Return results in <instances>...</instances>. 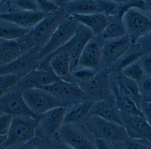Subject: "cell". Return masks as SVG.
<instances>
[{
  "label": "cell",
  "instance_id": "23",
  "mask_svg": "<svg viewBox=\"0 0 151 149\" xmlns=\"http://www.w3.org/2000/svg\"><path fill=\"white\" fill-rule=\"evenodd\" d=\"M95 101L86 100L66 107L63 124L83 123L90 116Z\"/></svg>",
  "mask_w": 151,
  "mask_h": 149
},
{
  "label": "cell",
  "instance_id": "41",
  "mask_svg": "<svg viewBox=\"0 0 151 149\" xmlns=\"http://www.w3.org/2000/svg\"><path fill=\"white\" fill-rule=\"evenodd\" d=\"M56 142L54 143L53 148L50 149H73L66 144L61 142L58 137L55 139Z\"/></svg>",
  "mask_w": 151,
  "mask_h": 149
},
{
  "label": "cell",
  "instance_id": "38",
  "mask_svg": "<svg viewBox=\"0 0 151 149\" xmlns=\"http://www.w3.org/2000/svg\"><path fill=\"white\" fill-rule=\"evenodd\" d=\"M140 110L145 119L151 127V102L141 100Z\"/></svg>",
  "mask_w": 151,
  "mask_h": 149
},
{
  "label": "cell",
  "instance_id": "42",
  "mask_svg": "<svg viewBox=\"0 0 151 149\" xmlns=\"http://www.w3.org/2000/svg\"><path fill=\"white\" fill-rule=\"evenodd\" d=\"M96 144L97 149H112L110 144L100 139H96Z\"/></svg>",
  "mask_w": 151,
  "mask_h": 149
},
{
  "label": "cell",
  "instance_id": "6",
  "mask_svg": "<svg viewBox=\"0 0 151 149\" xmlns=\"http://www.w3.org/2000/svg\"><path fill=\"white\" fill-rule=\"evenodd\" d=\"M110 73L107 69L99 71L91 79L78 85L88 100L95 101L114 96L110 85Z\"/></svg>",
  "mask_w": 151,
  "mask_h": 149
},
{
  "label": "cell",
  "instance_id": "32",
  "mask_svg": "<svg viewBox=\"0 0 151 149\" xmlns=\"http://www.w3.org/2000/svg\"><path fill=\"white\" fill-rule=\"evenodd\" d=\"M9 11H40L37 1H6Z\"/></svg>",
  "mask_w": 151,
  "mask_h": 149
},
{
  "label": "cell",
  "instance_id": "9",
  "mask_svg": "<svg viewBox=\"0 0 151 149\" xmlns=\"http://www.w3.org/2000/svg\"><path fill=\"white\" fill-rule=\"evenodd\" d=\"M41 48L36 45L11 63L0 68V75L10 74L20 78L38 69V55Z\"/></svg>",
  "mask_w": 151,
  "mask_h": 149
},
{
  "label": "cell",
  "instance_id": "27",
  "mask_svg": "<svg viewBox=\"0 0 151 149\" xmlns=\"http://www.w3.org/2000/svg\"><path fill=\"white\" fill-rule=\"evenodd\" d=\"M110 85L114 95L116 106L121 112L127 115L143 116L141 110L134 101L120 94L111 81Z\"/></svg>",
  "mask_w": 151,
  "mask_h": 149
},
{
  "label": "cell",
  "instance_id": "46",
  "mask_svg": "<svg viewBox=\"0 0 151 149\" xmlns=\"http://www.w3.org/2000/svg\"><path fill=\"white\" fill-rule=\"evenodd\" d=\"M112 147V146H111ZM112 149H120L119 148H117V147H115V146H114V147H112Z\"/></svg>",
  "mask_w": 151,
  "mask_h": 149
},
{
  "label": "cell",
  "instance_id": "39",
  "mask_svg": "<svg viewBox=\"0 0 151 149\" xmlns=\"http://www.w3.org/2000/svg\"><path fill=\"white\" fill-rule=\"evenodd\" d=\"M141 66L143 71L151 77V56L143 58L141 60Z\"/></svg>",
  "mask_w": 151,
  "mask_h": 149
},
{
  "label": "cell",
  "instance_id": "29",
  "mask_svg": "<svg viewBox=\"0 0 151 149\" xmlns=\"http://www.w3.org/2000/svg\"><path fill=\"white\" fill-rule=\"evenodd\" d=\"M129 49L121 57L107 68L110 74H120L124 68L136 63L144 54L143 51L141 50L133 51Z\"/></svg>",
  "mask_w": 151,
  "mask_h": 149
},
{
  "label": "cell",
  "instance_id": "45",
  "mask_svg": "<svg viewBox=\"0 0 151 149\" xmlns=\"http://www.w3.org/2000/svg\"><path fill=\"white\" fill-rule=\"evenodd\" d=\"M145 3L147 7V10L151 12V1H145Z\"/></svg>",
  "mask_w": 151,
  "mask_h": 149
},
{
  "label": "cell",
  "instance_id": "13",
  "mask_svg": "<svg viewBox=\"0 0 151 149\" xmlns=\"http://www.w3.org/2000/svg\"><path fill=\"white\" fill-rule=\"evenodd\" d=\"M132 45L128 35L112 40H104L101 48V70L107 69L121 57Z\"/></svg>",
  "mask_w": 151,
  "mask_h": 149
},
{
  "label": "cell",
  "instance_id": "36",
  "mask_svg": "<svg viewBox=\"0 0 151 149\" xmlns=\"http://www.w3.org/2000/svg\"><path fill=\"white\" fill-rule=\"evenodd\" d=\"M40 10L47 15L56 13L61 9L54 1H37Z\"/></svg>",
  "mask_w": 151,
  "mask_h": 149
},
{
  "label": "cell",
  "instance_id": "47",
  "mask_svg": "<svg viewBox=\"0 0 151 149\" xmlns=\"http://www.w3.org/2000/svg\"><path fill=\"white\" fill-rule=\"evenodd\" d=\"M3 112H0V115H1L2 114H3Z\"/></svg>",
  "mask_w": 151,
  "mask_h": 149
},
{
  "label": "cell",
  "instance_id": "28",
  "mask_svg": "<svg viewBox=\"0 0 151 149\" xmlns=\"http://www.w3.org/2000/svg\"><path fill=\"white\" fill-rule=\"evenodd\" d=\"M31 30L25 29L0 19V40H15L23 38Z\"/></svg>",
  "mask_w": 151,
  "mask_h": 149
},
{
  "label": "cell",
  "instance_id": "15",
  "mask_svg": "<svg viewBox=\"0 0 151 149\" xmlns=\"http://www.w3.org/2000/svg\"><path fill=\"white\" fill-rule=\"evenodd\" d=\"M22 93L15 87L1 97L0 112L12 116H29L39 119L40 117L33 114L27 106Z\"/></svg>",
  "mask_w": 151,
  "mask_h": 149
},
{
  "label": "cell",
  "instance_id": "34",
  "mask_svg": "<svg viewBox=\"0 0 151 149\" xmlns=\"http://www.w3.org/2000/svg\"><path fill=\"white\" fill-rule=\"evenodd\" d=\"M143 73L141 66L134 63L124 68L120 74L126 78L138 82L142 78Z\"/></svg>",
  "mask_w": 151,
  "mask_h": 149
},
{
  "label": "cell",
  "instance_id": "24",
  "mask_svg": "<svg viewBox=\"0 0 151 149\" xmlns=\"http://www.w3.org/2000/svg\"><path fill=\"white\" fill-rule=\"evenodd\" d=\"M70 17L73 18L78 23L89 28L94 36H101L108 22L107 16L101 12L88 15H73Z\"/></svg>",
  "mask_w": 151,
  "mask_h": 149
},
{
  "label": "cell",
  "instance_id": "30",
  "mask_svg": "<svg viewBox=\"0 0 151 149\" xmlns=\"http://www.w3.org/2000/svg\"><path fill=\"white\" fill-rule=\"evenodd\" d=\"M98 72L89 68L76 67L70 73L68 82L78 86L91 79Z\"/></svg>",
  "mask_w": 151,
  "mask_h": 149
},
{
  "label": "cell",
  "instance_id": "16",
  "mask_svg": "<svg viewBox=\"0 0 151 149\" xmlns=\"http://www.w3.org/2000/svg\"><path fill=\"white\" fill-rule=\"evenodd\" d=\"M104 41L101 36H93L83 48L77 67L89 68L97 71L102 70L101 52Z\"/></svg>",
  "mask_w": 151,
  "mask_h": 149
},
{
  "label": "cell",
  "instance_id": "43",
  "mask_svg": "<svg viewBox=\"0 0 151 149\" xmlns=\"http://www.w3.org/2000/svg\"><path fill=\"white\" fill-rule=\"evenodd\" d=\"M7 140V135H0V147L3 146Z\"/></svg>",
  "mask_w": 151,
  "mask_h": 149
},
{
  "label": "cell",
  "instance_id": "31",
  "mask_svg": "<svg viewBox=\"0 0 151 149\" xmlns=\"http://www.w3.org/2000/svg\"><path fill=\"white\" fill-rule=\"evenodd\" d=\"M96 1L100 12L101 13H103L107 17L119 16L121 8L120 1Z\"/></svg>",
  "mask_w": 151,
  "mask_h": 149
},
{
  "label": "cell",
  "instance_id": "2",
  "mask_svg": "<svg viewBox=\"0 0 151 149\" xmlns=\"http://www.w3.org/2000/svg\"><path fill=\"white\" fill-rule=\"evenodd\" d=\"M39 119L26 116H13L4 148L24 145L35 136Z\"/></svg>",
  "mask_w": 151,
  "mask_h": 149
},
{
  "label": "cell",
  "instance_id": "17",
  "mask_svg": "<svg viewBox=\"0 0 151 149\" xmlns=\"http://www.w3.org/2000/svg\"><path fill=\"white\" fill-rule=\"evenodd\" d=\"M59 79L52 71L37 69L20 78L15 87L22 91L29 89L42 88Z\"/></svg>",
  "mask_w": 151,
  "mask_h": 149
},
{
  "label": "cell",
  "instance_id": "10",
  "mask_svg": "<svg viewBox=\"0 0 151 149\" xmlns=\"http://www.w3.org/2000/svg\"><path fill=\"white\" fill-rule=\"evenodd\" d=\"M68 17L62 10L46 16L27 34L35 45L42 48L58 26Z\"/></svg>",
  "mask_w": 151,
  "mask_h": 149
},
{
  "label": "cell",
  "instance_id": "7",
  "mask_svg": "<svg viewBox=\"0 0 151 149\" xmlns=\"http://www.w3.org/2000/svg\"><path fill=\"white\" fill-rule=\"evenodd\" d=\"M66 107L53 109L40 116L35 136L46 141L58 138V132L63 124Z\"/></svg>",
  "mask_w": 151,
  "mask_h": 149
},
{
  "label": "cell",
  "instance_id": "5",
  "mask_svg": "<svg viewBox=\"0 0 151 149\" xmlns=\"http://www.w3.org/2000/svg\"><path fill=\"white\" fill-rule=\"evenodd\" d=\"M22 93L29 109L39 117L55 108L65 107L57 98L42 89H29L23 90Z\"/></svg>",
  "mask_w": 151,
  "mask_h": 149
},
{
  "label": "cell",
  "instance_id": "3",
  "mask_svg": "<svg viewBox=\"0 0 151 149\" xmlns=\"http://www.w3.org/2000/svg\"><path fill=\"white\" fill-rule=\"evenodd\" d=\"M58 137L73 149H97L96 139L83 123L63 124Z\"/></svg>",
  "mask_w": 151,
  "mask_h": 149
},
{
  "label": "cell",
  "instance_id": "26",
  "mask_svg": "<svg viewBox=\"0 0 151 149\" xmlns=\"http://www.w3.org/2000/svg\"><path fill=\"white\" fill-rule=\"evenodd\" d=\"M107 18V25L101 35L104 40L118 39L127 35V31L122 21V17L116 16Z\"/></svg>",
  "mask_w": 151,
  "mask_h": 149
},
{
  "label": "cell",
  "instance_id": "18",
  "mask_svg": "<svg viewBox=\"0 0 151 149\" xmlns=\"http://www.w3.org/2000/svg\"><path fill=\"white\" fill-rule=\"evenodd\" d=\"M47 15L40 11H11L0 13V19L11 22L22 28L32 30Z\"/></svg>",
  "mask_w": 151,
  "mask_h": 149
},
{
  "label": "cell",
  "instance_id": "11",
  "mask_svg": "<svg viewBox=\"0 0 151 149\" xmlns=\"http://www.w3.org/2000/svg\"><path fill=\"white\" fill-rule=\"evenodd\" d=\"M122 21L132 44L151 31V19L135 9L128 10L122 17Z\"/></svg>",
  "mask_w": 151,
  "mask_h": 149
},
{
  "label": "cell",
  "instance_id": "44",
  "mask_svg": "<svg viewBox=\"0 0 151 149\" xmlns=\"http://www.w3.org/2000/svg\"><path fill=\"white\" fill-rule=\"evenodd\" d=\"M142 100L150 102H151V94L145 95L143 96V97H141Z\"/></svg>",
  "mask_w": 151,
  "mask_h": 149
},
{
  "label": "cell",
  "instance_id": "37",
  "mask_svg": "<svg viewBox=\"0 0 151 149\" xmlns=\"http://www.w3.org/2000/svg\"><path fill=\"white\" fill-rule=\"evenodd\" d=\"M13 116L6 113L0 115V135H7Z\"/></svg>",
  "mask_w": 151,
  "mask_h": 149
},
{
  "label": "cell",
  "instance_id": "20",
  "mask_svg": "<svg viewBox=\"0 0 151 149\" xmlns=\"http://www.w3.org/2000/svg\"><path fill=\"white\" fill-rule=\"evenodd\" d=\"M92 115L124 126L120 112L115 104L114 95L106 100L95 102L90 117Z\"/></svg>",
  "mask_w": 151,
  "mask_h": 149
},
{
  "label": "cell",
  "instance_id": "22",
  "mask_svg": "<svg viewBox=\"0 0 151 149\" xmlns=\"http://www.w3.org/2000/svg\"><path fill=\"white\" fill-rule=\"evenodd\" d=\"M42 61L48 63L53 73L58 78L68 81L70 73V60L67 52L58 50Z\"/></svg>",
  "mask_w": 151,
  "mask_h": 149
},
{
  "label": "cell",
  "instance_id": "4",
  "mask_svg": "<svg viewBox=\"0 0 151 149\" xmlns=\"http://www.w3.org/2000/svg\"><path fill=\"white\" fill-rule=\"evenodd\" d=\"M79 23L68 16L58 26L47 42L39 51L38 59L40 62L66 44L75 35Z\"/></svg>",
  "mask_w": 151,
  "mask_h": 149
},
{
  "label": "cell",
  "instance_id": "40",
  "mask_svg": "<svg viewBox=\"0 0 151 149\" xmlns=\"http://www.w3.org/2000/svg\"><path fill=\"white\" fill-rule=\"evenodd\" d=\"M142 89L143 91L144 95L151 94V77H149L145 79L142 83Z\"/></svg>",
  "mask_w": 151,
  "mask_h": 149
},
{
  "label": "cell",
  "instance_id": "35",
  "mask_svg": "<svg viewBox=\"0 0 151 149\" xmlns=\"http://www.w3.org/2000/svg\"><path fill=\"white\" fill-rule=\"evenodd\" d=\"M151 143L145 139L128 137L122 143L124 149H151Z\"/></svg>",
  "mask_w": 151,
  "mask_h": 149
},
{
  "label": "cell",
  "instance_id": "14",
  "mask_svg": "<svg viewBox=\"0 0 151 149\" xmlns=\"http://www.w3.org/2000/svg\"><path fill=\"white\" fill-rule=\"evenodd\" d=\"M94 36L89 28L79 24L78 28L71 39L59 49L68 53L70 60V73L77 67L81 54L89 41Z\"/></svg>",
  "mask_w": 151,
  "mask_h": 149
},
{
  "label": "cell",
  "instance_id": "8",
  "mask_svg": "<svg viewBox=\"0 0 151 149\" xmlns=\"http://www.w3.org/2000/svg\"><path fill=\"white\" fill-rule=\"evenodd\" d=\"M41 89L49 92L65 107L88 100L78 86L63 80H58L51 85Z\"/></svg>",
  "mask_w": 151,
  "mask_h": 149
},
{
  "label": "cell",
  "instance_id": "21",
  "mask_svg": "<svg viewBox=\"0 0 151 149\" xmlns=\"http://www.w3.org/2000/svg\"><path fill=\"white\" fill-rule=\"evenodd\" d=\"M118 76L110 74V81L117 91L122 95L132 100L140 109L141 94L137 82L126 78L121 74Z\"/></svg>",
  "mask_w": 151,
  "mask_h": 149
},
{
  "label": "cell",
  "instance_id": "19",
  "mask_svg": "<svg viewBox=\"0 0 151 149\" xmlns=\"http://www.w3.org/2000/svg\"><path fill=\"white\" fill-rule=\"evenodd\" d=\"M120 113L129 138L145 139L151 143V127L143 116Z\"/></svg>",
  "mask_w": 151,
  "mask_h": 149
},
{
  "label": "cell",
  "instance_id": "33",
  "mask_svg": "<svg viewBox=\"0 0 151 149\" xmlns=\"http://www.w3.org/2000/svg\"><path fill=\"white\" fill-rule=\"evenodd\" d=\"M20 78L13 74L0 75V98L15 87Z\"/></svg>",
  "mask_w": 151,
  "mask_h": 149
},
{
  "label": "cell",
  "instance_id": "12",
  "mask_svg": "<svg viewBox=\"0 0 151 149\" xmlns=\"http://www.w3.org/2000/svg\"><path fill=\"white\" fill-rule=\"evenodd\" d=\"M36 46L28 34L15 40H0V68Z\"/></svg>",
  "mask_w": 151,
  "mask_h": 149
},
{
  "label": "cell",
  "instance_id": "25",
  "mask_svg": "<svg viewBox=\"0 0 151 149\" xmlns=\"http://www.w3.org/2000/svg\"><path fill=\"white\" fill-rule=\"evenodd\" d=\"M61 10L69 17L100 12L96 1H66Z\"/></svg>",
  "mask_w": 151,
  "mask_h": 149
},
{
  "label": "cell",
  "instance_id": "1",
  "mask_svg": "<svg viewBox=\"0 0 151 149\" xmlns=\"http://www.w3.org/2000/svg\"><path fill=\"white\" fill-rule=\"evenodd\" d=\"M88 130L96 139H100L110 145L122 143L128 137L124 126L92 115L84 122Z\"/></svg>",
  "mask_w": 151,
  "mask_h": 149
}]
</instances>
